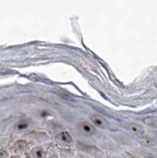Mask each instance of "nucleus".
Returning a JSON list of instances; mask_svg holds the SVG:
<instances>
[{
    "label": "nucleus",
    "mask_w": 157,
    "mask_h": 158,
    "mask_svg": "<svg viewBox=\"0 0 157 158\" xmlns=\"http://www.w3.org/2000/svg\"><path fill=\"white\" fill-rule=\"evenodd\" d=\"M78 130L84 136H92L96 133V129L88 122H82L78 125Z\"/></svg>",
    "instance_id": "1"
},
{
    "label": "nucleus",
    "mask_w": 157,
    "mask_h": 158,
    "mask_svg": "<svg viewBox=\"0 0 157 158\" xmlns=\"http://www.w3.org/2000/svg\"><path fill=\"white\" fill-rule=\"evenodd\" d=\"M125 127L129 132L134 134L138 137H141L144 135V130L141 126L134 123H129L125 125Z\"/></svg>",
    "instance_id": "2"
},
{
    "label": "nucleus",
    "mask_w": 157,
    "mask_h": 158,
    "mask_svg": "<svg viewBox=\"0 0 157 158\" xmlns=\"http://www.w3.org/2000/svg\"><path fill=\"white\" fill-rule=\"evenodd\" d=\"M92 121L96 126L101 129H106L109 127V123L108 120L99 115H94L92 116Z\"/></svg>",
    "instance_id": "3"
},
{
    "label": "nucleus",
    "mask_w": 157,
    "mask_h": 158,
    "mask_svg": "<svg viewBox=\"0 0 157 158\" xmlns=\"http://www.w3.org/2000/svg\"><path fill=\"white\" fill-rule=\"evenodd\" d=\"M140 142L142 145H145V146H149V147H153L156 144V141L155 139H153L152 137L149 135H143L140 137Z\"/></svg>",
    "instance_id": "4"
},
{
    "label": "nucleus",
    "mask_w": 157,
    "mask_h": 158,
    "mask_svg": "<svg viewBox=\"0 0 157 158\" xmlns=\"http://www.w3.org/2000/svg\"><path fill=\"white\" fill-rule=\"evenodd\" d=\"M57 139L60 142H63L64 144H70L73 142V139H72L71 135L67 131H63V132L60 133L57 136Z\"/></svg>",
    "instance_id": "5"
},
{
    "label": "nucleus",
    "mask_w": 157,
    "mask_h": 158,
    "mask_svg": "<svg viewBox=\"0 0 157 158\" xmlns=\"http://www.w3.org/2000/svg\"><path fill=\"white\" fill-rule=\"evenodd\" d=\"M144 122L145 124L153 129H157V117L156 116H147L144 118Z\"/></svg>",
    "instance_id": "6"
},
{
    "label": "nucleus",
    "mask_w": 157,
    "mask_h": 158,
    "mask_svg": "<svg viewBox=\"0 0 157 158\" xmlns=\"http://www.w3.org/2000/svg\"><path fill=\"white\" fill-rule=\"evenodd\" d=\"M32 158H46L45 151L40 147H36L32 150Z\"/></svg>",
    "instance_id": "7"
},
{
    "label": "nucleus",
    "mask_w": 157,
    "mask_h": 158,
    "mask_svg": "<svg viewBox=\"0 0 157 158\" xmlns=\"http://www.w3.org/2000/svg\"><path fill=\"white\" fill-rule=\"evenodd\" d=\"M28 122L25 121V120H22V121L19 122L17 125V130H25V129H26V128H28Z\"/></svg>",
    "instance_id": "8"
},
{
    "label": "nucleus",
    "mask_w": 157,
    "mask_h": 158,
    "mask_svg": "<svg viewBox=\"0 0 157 158\" xmlns=\"http://www.w3.org/2000/svg\"><path fill=\"white\" fill-rule=\"evenodd\" d=\"M7 157V153L6 150H0V158H6Z\"/></svg>",
    "instance_id": "9"
},
{
    "label": "nucleus",
    "mask_w": 157,
    "mask_h": 158,
    "mask_svg": "<svg viewBox=\"0 0 157 158\" xmlns=\"http://www.w3.org/2000/svg\"><path fill=\"white\" fill-rule=\"evenodd\" d=\"M145 158H157V157L155 156V155H153V154H148L145 157Z\"/></svg>",
    "instance_id": "10"
},
{
    "label": "nucleus",
    "mask_w": 157,
    "mask_h": 158,
    "mask_svg": "<svg viewBox=\"0 0 157 158\" xmlns=\"http://www.w3.org/2000/svg\"><path fill=\"white\" fill-rule=\"evenodd\" d=\"M11 158H19V157H12Z\"/></svg>",
    "instance_id": "11"
}]
</instances>
